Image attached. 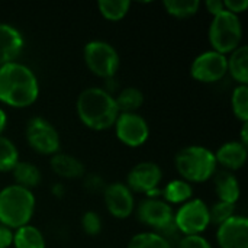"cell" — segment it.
<instances>
[{
    "label": "cell",
    "instance_id": "14",
    "mask_svg": "<svg viewBox=\"0 0 248 248\" xmlns=\"http://www.w3.org/2000/svg\"><path fill=\"white\" fill-rule=\"evenodd\" d=\"M103 198H105V205L108 211L115 218L125 219L134 211V206H135L134 195L131 189L124 183H112L106 186L103 192Z\"/></svg>",
    "mask_w": 248,
    "mask_h": 248
},
{
    "label": "cell",
    "instance_id": "13",
    "mask_svg": "<svg viewBox=\"0 0 248 248\" xmlns=\"http://www.w3.org/2000/svg\"><path fill=\"white\" fill-rule=\"evenodd\" d=\"M217 240L221 248H248V219L234 215L218 227Z\"/></svg>",
    "mask_w": 248,
    "mask_h": 248
},
{
    "label": "cell",
    "instance_id": "34",
    "mask_svg": "<svg viewBox=\"0 0 248 248\" xmlns=\"http://www.w3.org/2000/svg\"><path fill=\"white\" fill-rule=\"evenodd\" d=\"M13 243V231L0 224V248H9Z\"/></svg>",
    "mask_w": 248,
    "mask_h": 248
},
{
    "label": "cell",
    "instance_id": "12",
    "mask_svg": "<svg viewBox=\"0 0 248 248\" xmlns=\"http://www.w3.org/2000/svg\"><path fill=\"white\" fill-rule=\"evenodd\" d=\"M163 173L161 169L151 161H144L137 164L128 174V187L131 192L137 193H145L150 198H157L161 195V190H158V186L161 183Z\"/></svg>",
    "mask_w": 248,
    "mask_h": 248
},
{
    "label": "cell",
    "instance_id": "35",
    "mask_svg": "<svg viewBox=\"0 0 248 248\" xmlns=\"http://www.w3.org/2000/svg\"><path fill=\"white\" fill-rule=\"evenodd\" d=\"M206 9L209 13H212L214 16L221 13L224 10V3L221 0H208L206 1Z\"/></svg>",
    "mask_w": 248,
    "mask_h": 248
},
{
    "label": "cell",
    "instance_id": "27",
    "mask_svg": "<svg viewBox=\"0 0 248 248\" xmlns=\"http://www.w3.org/2000/svg\"><path fill=\"white\" fill-rule=\"evenodd\" d=\"M231 108L237 119L243 124L248 122V87L247 84H240L234 89L231 96Z\"/></svg>",
    "mask_w": 248,
    "mask_h": 248
},
{
    "label": "cell",
    "instance_id": "25",
    "mask_svg": "<svg viewBox=\"0 0 248 248\" xmlns=\"http://www.w3.org/2000/svg\"><path fill=\"white\" fill-rule=\"evenodd\" d=\"M128 248H173V246L158 232H141L132 237Z\"/></svg>",
    "mask_w": 248,
    "mask_h": 248
},
{
    "label": "cell",
    "instance_id": "2",
    "mask_svg": "<svg viewBox=\"0 0 248 248\" xmlns=\"http://www.w3.org/2000/svg\"><path fill=\"white\" fill-rule=\"evenodd\" d=\"M77 113L80 121L94 131H105L113 126L119 116L115 97L100 87H89L80 93L77 99Z\"/></svg>",
    "mask_w": 248,
    "mask_h": 248
},
{
    "label": "cell",
    "instance_id": "8",
    "mask_svg": "<svg viewBox=\"0 0 248 248\" xmlns=\"http://www.w3.org/2000/svg\"><path fill=\"white\" fill-rule=\"evenodd\" d=\"M211 224L209 208L201 199H190L174 214V225L183 235H199Z\"/></svg>",
    "mask_w": 248,
    "mask_h": 248
},
{
    "label": "cell",
    "instance_id": "1",
    "mask_svg": "<svg viewBox=\"0 0 248 248\" xmlns=\"http://www.w3.org/2000/svg\"><path fill=\"white\" fill-rule=\"evenodd\" d=\"M38 94V78L28 65L16 61L0 65V102L22 109L33 105Z\"/></svg>",
    "mask_w": 248,
    "mask_h": 248
},
{
    "label": "cell",
    "instance_id": "30",
    "mask_svg": "<svg viewBox=\"0 0 248 248\" xmlns=\"http://www.w3.org/2000/svg\"><path fill=\"white\" fill-rule=\"evenodd\" d=\"M81 228H83V231L87 235H97V234H100V231H102L100 217L96 212H93V211H89V212L83 214V217H81Z\"/></svg>",
    "mask_w": 248,
    "mask_h": 248
},
{
    "label": "cell",
    "instance_id": "3",
    "mask_svg": "<svg viewBox=\"0 0 248 248\" xmlns=\"http://www.w3.org/2000/svg\"><path fill=\"white\" fill-rule=\"evenodd\" d=\"M35 196L32 190L10 185L0 190V224L17 230L28 225L33 217Z\"/></svg>",
    "mask_w": 248,
    "mask_h": 248
},
{
    "label": "cell",
    "instance_id": "24",
    "mask_svg": "<svg viewBox=\"0 0 248 248\" xmlns=\"http://www.w3.org/2000/svg\"><path fill=\"white\" fill-rule=\"evenodd\" d=\"M131 3L128 0H100L97 7L102 16L108 20H121L129 10Z\"/></svg>",
    "mask_w": 248,
    "mask_h": 248
},
{
    "label": "cell",
    "instance_id": "36",
    "mask_svg": "<svg viewBox=\"0 0 248 248\" xmlns=\"http://www.w3.org/2000/svg\"><path fill=\"white\" fill-rule=\"evenodd\" d=\"M7 124V116H6V112L3 109H0V134L3 132L4 126Z\"/></svg>",
    "mask_w": 248,
    "mask_h": 248
},
{
    "label": "cell",
    "instance_id": "21",
    "mask_svg": "<svg viewBox=\"0 0 248 248\" xmlns=\"http://www.w3.org/2000/svg\"><path fill=\"white\" fill-rule=\"evenodd\" d=\"M12 173H13V177L16 180V185L22 186L25 189H29V190L41 182V171L32 163L19 161L13 167Z\"/></svg>",
    "mask_w": 248,
    "mask_h": 248
},
{
    "label": "cell",
    "instance_id": "16",
    "mask_svg": "<svg viewBox=\"0 0 248 248\" xmlns=\"http://www.w3.org/2000/svg\"><path fill=\"white\" fill-rule=\"evenodd\" d=\"M215 160L228 170H238L247 161V147L238 141L225 142L215 153Z\"/></svg>",
    "mask_w": 248,
    "mask_h": 248
},
{
    "label": "cell",
    "instance_id": "10",
    "mask_svg": "<svg viewBox=\"0 0 248 248\" xmlns=\"http://www.w3.org/2000/svg\"><path fill=\"white\" fill-rule=\"evenodd\" d=\"M192 77L202 83H215L228 73L227 57L217 51H205L199 54L190 65Z\"/></svg>",
    "mask_w": 248,
    "mask_h": 248
},
{
    "label": "cell",
    "instance_id": "23",
    "mask_svg": "<svg viewBox=\"0 0 248 248\" xmlns=\"http://www.w3.org/2000/svg\"><path fill=\"white\" fill-rule=\"evenodd\" d=\"M119 113H135L144 103V94L137 87H126L115 97Z\"/></svg>",
    "mask_w": 248,
    "mask_h": 248
},
{
    "label": "cell",
    "instance_id": "28",
    "mask_svg": "<svg viewBox=\"0 0 248 248\" xmlns=\"http://www.w3.org/2000/svg\"><path fill=\"white\" fill-rule=\"evenodd\" d=\"M19 163L16 145L6 137L0 135V171H12Z\"/></svg>",
    "mask_w": 248,
    "mask_h": 248
},
{
    "label": "cell",
    "instance_id": "5",
    "mask_svg": "<svg viewBox=\"0 0 248 248\" xmlns=\"http://www.w3.org/2000/svg\"><path fill=\"white\" fill-rule=\"evenodd\" d=\"M208 36L214 51L222 55L232 52L240 46L243 38V26L240 17L224 9L221 13L214 16Z\"/></svg>",
    "mask_w": 248,
    "mask_h": 248
},
{
    "label": "cell",
    "instance_id": "31",
    "mask_svg": "<svg viewBox=\"0 0 248 248\" xmlns=\"http://www.w3.org/2000/svg\"><path fill=\"white\" fill-rule=\"evenodd\" d=\"M84 177V189L90 193H103L105 189H106V185H105V180L96 174V173H92V174H86L83 176Z\"/></svg>",
    "mask_w": 248,
    "mask_h": 248
},
{
    "label": "cell",
    "instance_id": "20",
    "mask_svg": "<svg viewBox=\"0 0 248 248\" xmlns=\"http://www.w3.org/2000/svg\"><path fill=\"white\" fill-rule=\"evenodd\" d=\"M15 248H45V238L42 232L33 225H23L13 232Z\"/></svg>",
    "mask_w": 248,
    "mask_h": 248
},
{
    "label": "cell",
    "instance_id": "26",
    "mask_svg": "<svg viewBox=\"0 0 248 248\" xmlns=\"http://www.w3.org/2000/svg\"><path fill=\"white\" fill-rule=\"evenodd\" d=\"M163 6L166 7L169 15L183 19V17L193 16L201 7V1H198V0H166L163 3Z\"/></svg>",
    "mask_w": 248,
    "mask_h": 248
},
{
    "label": "cell",
    "instance_id": "29",
    "mask_svg": "<svg viewBox=\"0 0 248 248\" xmlns=\"http://www.w3.org/2000/svg\"><path fill=\"white\" fill-rule=\"evenodd\" d=\"M232 217H234V205H231V203L218 201L212 208H209L211 222L217 224L218 227L221 224H224L225 221H228L230 218H232Z\"/></svg>",
    "mask_w": 248,
    "mask_h": 248
},
{
    "label": "cell",
    "instance_id": "15",
    "mask_svg": "<svg viewBox=\"0 0 248 248\" xmlns=\"http://www.w3.org/2000/svg\"><path fill=\"white\" fill-rule=\"evenodd\" d=\"M23 48L20 32L7 23H0V65L16 61Z\"/></svg>",
    "mask_w": 248,
    "mask_h": 248
},
{
    "label": "cell",
    "instance_id": "19",
    "mask_svg": "<svg viewBox=\"0 0 248 248\" xmlns=\"http://www.w3.org/2000/svg\"><path fill=\"white\" fill-rule=\"evenodd\" d=\"M228 62V71L231 76L240 83L247 84L248 83V46L241 45L237 49L231 52V57L227 58Z\"/></svg>",
    "mask_w": 248,
    "mask_h": 248
},
{
    "label": "cell",
    "instance_id": "18",
    "mask_svg": "<svg viewBox=\"0 0 248 248\" xmlns=\"http://www.w3.org/2000/svg\"><path fill=\"white\" fill-rule=\"evenodd\" d=\"M215 192L221 202L235 205L240 199V183L231 173H221L215 177Z\"/></svg>",
    "mask_w": 248,
    "mask_h": 248
},
{
    "label": "cell",
    "instance_id": "7",
    "mask_svg": "<svg viewBox=\"0 0 248 248\" xmlns=\"http://www.w3.org/2000/svg\"><path fill=\"white\" fill-rule=\"evenodd\" d=\"M84 61L89 70L100 78H112L119 68L118 51L105 41H90L84 46Z\"/></svg>",
    "mask_w": 248,
    "mask_h": 248
},
{
    "label": "cell",
    "instance_id": "11",
    "mask_svg": "<svg viewBox=\"0 0 248 248\" xmlns=\"http://www.w3.org/2000/svg\"><path fill=\"white\" fill-rule=\"evenodd\" d=\"M113 126L118 140L132 148L141 147L150 137L148 124L138 113H119Z\"/></svg>",
    "mask_w": 248,
    "mask_h": 248
},
{
    "label": "cell",
    "instance_id": "17",
    "mask_svg": "<svg viewBox=\"0 0 248 248\" xmlns=\"http://www.w3.org/2000/svg\"><path fill=\"white\" fill-rule=\"evenodd\" d=\"M51 169L62 179H80L84 176L83 163L78 158L64 153H57L51 157Z\"/></svg>",
    "mask_w": 248,
    "mask_h": 248
},
{
    "label": "cell",
    "instance_id": "4",
    "mask_svg": "<svg viewBox=\"0 0 248 248\" xmlns=\"http://www.w3.org/2000/svg\"><path fill=\"white\" fill-rule=\"evenodd\" d=\"M176 169L187 183H202L209 180L217 169L215 154L201 145H189L182 148L176 155Z\"/></svg>",
    "mask_w": 248,
    "mask_h": 248
},
{
    "label": "cell",
    "instance_id": "33",
    "mask_svg": "<svg viewBox=\"0 0 248 248\" xmlns=\"http://www.w3.org/2000/svg\"><path fill=\"white\" fill-rule=\"evenodd\" d=\"M222 3H224V9L234 15L244 12L248 7V0H225Z\"/></svg>",
    "mask_w": 248,
    "mask_h": 248
},
{
    "label": "cell",
    "instance_id": "9",
    "mask_svg": "<svg viewBox=\"0 0 248 248\" xmlns=\"http://www.w3.org/2000/svg\"><path fill=\"white\" fill-rule=\"evenodd\" d=\"M26 140L32 150L44 155H54L60 150L57 129L44 118H32L26 125Z\"/></svg>",
    "mask_w": 248,
    "mask_h": 248
},
{
    "label": "cell",
    "instance_id": "32",
    "mask_svg": "<svg viewBox=\"0 0 248 248\" xmlns=\"http://www.w3.org/2000/svg\"><path fill=\"white\" fill-rule=\"evenodd\" d=\"M177 248H212L202 235H185Z\"/></svg>",
    "mask_w": 248,
    "mask_h": 248
},
{
    "label": "cell",
    "instance_id": "37",
    "mask_svg": "<svg viewBox=\"0 0 248 248\" xmlns=\"http://www.w3.org/2000/svg\"><path fill=\"white\" fill-rule=\"evenodd\" d=\"M52 193H54L57 198H61V196L64 195V187H62L61 185H55V186L52 187Z\"/></svg>",
    "mask_w": 248,
    "mask_h": 248
},
{
    "label": "cell",
    "instance_id": "6",
    "mask_svg": "<svg viewBox=\"0 0 248 248\" xmlns=\"http://www.w3.org/2000/svg\"><path fill=\"white\" fill-rule=\"evenodd\" d=\"M138 218L142 224L157 230L158 234L167 240L177 231L174 225V212L171 206L163 199L147 198L142 201L138 206Z\"/></svg>",
    "mask_w": 248,
    "mask_h": 248
},
{
    "label": "cell",
    "instance_id": "22",
    "mask_svg": "<svg viewBox=\"0 0 248 248\" xmlns=\"http://www.w3.org/2000/svg\"><path fill=\"white\" fill-rule=\"evenodd\" d=\"M161 195L164 196V202H167L169 205L186 203L187 201H190L193 195V189L190 183H187L186 180H171L170 183H167Z\"/></svg>",
    "mask_w": 248,
    "mask_h": 248
}]
</instances>
